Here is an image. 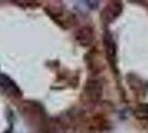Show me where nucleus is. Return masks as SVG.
I'll use <instances>...</instances> for the list:
<instances>
[{
  "mask_svg": "<svg viewBox=\"0 0 148 133\" xmlns=\"http://www.w3.org/2000/svg\"><path fill=\"white\" fill-rule=\"evenodd\" d=\"M103 95V83L97 79L87 80L82 91V99L85 103L95 104L102 99Z\"/></svg>",
  "mask_w": 148,
  "mask_h": 133,
  "instance_id": "nucleus-1",
  "label": "nucleus"
},
{
  "mask_svg": "<svg viewBox=\"0 0 148 133\" xmlns=\"http://www.w3.org/2000/svg\"><path fill=\"white\" fill-rule=\"evenodd\" d=\"M103 44H104V50L107 61L111 64L112 69L116 71V68H117V44L108 30H105L104 32Z\"/></svg>",
  "mask_w": 148,
  "mask_h": 133,
  "instance_id": "nucleus-2",
  "label": "nucleus"
},
{
  "mask_svg": "<svg viewBox=\"0 0 148 133\" xmlns=\"http://www.w3.org/2000/svg\"><path fill=\"white\" fill-rule=\"evenodd\" d=\"M123 12V3L121 1H111L103 8L99 19L104 25H111Z\"/></svg>",
  "mask_w": 148,
  "mask_h": 133,
  "instance_id": "nucleus-3",
  "label": "nucleus"
},
{
  "mask_svg": "<svg viewBox=\"0 0 148 133\" xmlns=\"http://www.w3.org/2000/svg\"><path fill=\"white\" fill-rule=\"evenodd\" d=\"M0 89L8 95L11 96H21V90L18 84L10 76L1 73L0 74Z\"/></svg>",
  "mask_w": 148,
  "mask_h": 133,
  "instance_id": "nucleus-4",
  "label": "nucleus"
},
{
  "mask_svg": "<svg viewBox=\"0 0 148 133\" xmlns=\"http://www.w3.org/2000/svg\"><path fill=\"white\" fill-rule=\"evenodd\" d=\"M75 39L82 47H90L94 42L95 33L91 27H83L75 33Z\"/></svg>",
  "mask_w": 148,
  "mask_h": 133,
  "instance_id": "nucleus-5",
  "label": "nucleus"
},
{
  "mask_svg": "<svg viewBox=\"0 0 148 133\" xmlns=\"http://www.w3.org/2000/svg\"><path fill=\"white\" fill-rule=\"evenodd\" d=\"M126 80H127V83L130 85V88L135 92V93H143L145 94L144 92H146V88L147 87L145 84V81L140 79L137 74H134V73H130L126 76Z\"/></svg>",
  "mask_w": 148,
  "mask_h": 133,
  "instance_id": "nucleus-6",
  "label": "nucleus"
},
{
  "mask_svg": "<svg viewBox=\"0 0 148 133\" xmlns=\"http://www.w3.org/2000/svg\"><path fill=\"white\" fill-rule=\"evenodd\" d=\"M134 116L148 125V103H140L134 109Z\"/></svg>",
  "mask_w": 148,
  "mask_h": 133,
  "instance_id": "nucleus-7",
  "label": "nucleus"
}]
</instances>
